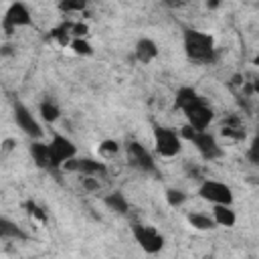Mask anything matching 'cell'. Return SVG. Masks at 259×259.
Returning a JSON list of instances; mask_svg holds the SVG:
<instances>
[{
    "instance_id": "cell-27",
    "label": "cell",
    "mask_w": 259,
    "mask_h": 259,
    "mask_svg": "<svg viewBox=\"0 0 259 259\" xmlns=\"http://www.w3.org/2000/svg\"><path fill=\"white\" fill-rule=\"evenodd\" d=\"M208 6H212V8L219 6V0H208Z\"/></svg>"
},
{
    "instance_id": "cell-16",
    "label": "cell",
    "mask_w": 259,
    "mask_h": 259,
    "mask_svg": "<svg viewBox=\"0 0 259 259\" xmlns=\"http://www.w3.org/2000/svg\"><path fill=\"white\" fill-rule=\"evenodd\" d=\"M24 237L26 235L22 233V229L14 221L0 217V239H24Z\"/></svg>"
},
{
    "instance_id": "cell-21",
    "label": "cell",
    "mask_w": 259,
    "mask_h": 259,
    "mask_svg": "<svg viewBox=\"0 0 259 259\" xmlns=\"http://www.w3.org/2000/svg\"><path fill=\"white\" fill-rule=\"evenodd\" d=\"M97 152L103 156V158H113L117 152H119V144L115 140H103L97 148Z\"/></svg>"
},
{
    "instance_id": "cell-1",
    "label": "cell",
    "mask_w": 259,
    "mask_h": 259,
    "mask_svg": "<svg viewBox=\"0 0 259 259\" xmlns=\"http://www.w3.org/2000/svg\"><path fill=\"white\" fill-rule=\"evenodd\" d=\"M182 45H184L186 57L194 63H210L214 59V40L206 32L188 28L184 30Z\"/></svg>"
},
{
    "instance_id": "cell-23",
    "label": "cell",
    "mask_w": 259,
    "mask_h": 259,
    "mask_svg": "<svg viewBox=\"0 0 259 259\" xmlns=\"http://www.w3.org/2000/svg\"><path fill=\"white\" fill-rule=\"evenodd\" d=\"M59 6L65 12H79L85 8V0H61Z\"/></svg>"
},
{
    "instance_id": "cell-11",
    "label": "cell",
    "mask_w": 259,
    "mask_h": 259,
    "mask_svg": "<svg viewBox=\"0 0 259 259\" xmlns=\"http://www.w3.org/2000/svg\"><path fill=\"white\" fill-rule=\"evenodd\" d=\"M125 150H127V158L132 160L134 166H138L144 172H154L156 170V162H154L152 154L146 150V146H142L140 142L132 140V142L125 144Z\"/></svg>"
},
{
    "instance_id": "cell-8",
    "label": "cell",
    "mask_w": 259,
    "mask_h": 259,
    "mask_svg": "<svg viewBox=\"0 0 259 259\" xmlns=\"http://www.w3.org/2000/svg\"><path fill=\"white\" fill-rule=\"evenodd\" d=\"M49 148H51V158H53V170L61 168L65 162L77 158V146L63 134L55 132L51 142H49Z\"/></svg>"
},
{
    "instance_id": "cell-26",
    "label": "cell",
    "mask_w": 259,
    "mask_h": 259,
    "mask_svg": "<svg viewBox=\"0 0 259 259\" xmlns=\"http://www.w3.org/2000/svg\"><path fill=\"white\" fill-rule=\"evenodd\" d=\"M12 148H14V140H6V142L2 144V150H6V152L12 150Z\"/></svg>"
},
{
    "instance_id": "cell-6",
    "label": "cell",
    "mask_w": 259,
    "mask_h": 259,
    "mask_svg": "<svg viewBox=\"0 0 259 259\" xmlns=\"http://www.w3.org/2000/svg\"><path fill=\"white\" fill-rule=\"evenodd\" d=\"M198 196L210 204H233V190L221 180H202L198 186Z\"/></svg>"
},
{
    "instance_id": "cell-5",
    "label": "cell",
    "mask_w": 259,
    "mask_h": 259,
    "mask_svg": "<svg viewBox=\"0 0 259 259\" xmlns=\"http://www.w3.org/2000/svg\"><path fill=\"white\" fill-rule=\"evenodd\" d=\"M132 235H134V241L140 245V249L150 255H156L164 249V235L152 225H134Z\"/></svg>"
},
{
    "instance_id": "cell-24",
    "label": "cell",
    "mask_w": 259,
    "mask_h": 259,
    "mask_svg": "<svg viewBox=\"0 0 259 259\" xmlns=\"http://www.w3.org/2000/svg\"><path fill=\"white\" fill-rule=\"evenodd\" d=\"M87 32H89V26H87L85 22H75V24H71V36H73V38H85Z\"/></svg>"
},
{
    "instance_id": "cell-20",
    "label": "cell",
    "mask_w": 259,
    "mask_h": 259,
    "mask_svg": "<svg viewBox=\"0 0 259 259\" xmlns=\"http://www.w3.org/2000/svg\"><path fill=\"white\" fill-rule=\"evenodd\" d=\"M69 47L73 49L75 55H81V57H89V55H93V47L89 45L87 38H71Z\"/></svg>"
},
{
    "instance_id": "cell-13",
    "label": "cell",
    "mask_w": 259,
    "mask_h": 259,
    "mask_svg": "<svg viewBox=\"0 0 259 259\" xmlns=\"http://www.w3.org/2000/svg\"><path fill=\"white\" fill-rule=\"evenodd\" d=\"M134 55H136V59H138L140 63L148 65V63H152V61L158 57V45H156L152 38L144 36V38H140V40L136 42Z\"/></svg>"
},
{
    "instance_id": "cell-9",
    "label": "cell",
    "mask_w": 259,
    "mask_h": 259,
    "mask_svg": "<svg viewBox=\"0 0 259 259\" xmlns=\"http://www.w3.org/2000/svg\"><path fill=\"white\" fill-rule=\"evenodd\" d=\"M14 121H16V125H18L28 138H32V140H40V138H42V127H40L38 119H36V117L30 113V109H28L24 103H20V101L14 103Z\"/></svg>"
},
{
    "instance_id": "cell-12",
    "label": "cell",
    "mask_w": 259,
    "mask_h": 259,
    "mask_svg": "<svg viewBox=\"0 0 259 259\" xmlns=\"http://www.w3.org/2000/svg\"><path fill=\"white\" fill-rule=\"evenodd\" d=\"M30 156H32V162L42 168V170H53V158H51V148L49 144L40 142V140H32L30 144Z\"/></svg>"
},
{
    "instance_id": "cell-4",
    "label": "cell",
    "mask_w": 259,
    "mask_h": 259,
    "mask_svg": "<svg viewBox=\"0 0 259 259\" xmlns=\"http://www.w3.org/2000/svg\"><path fill=\"white\" fill-rule=\"evenodd\" d=\"M182 113L186 117V125H190L192 130H208L210 121L214 119L212 107L202 97H198L196 101H192L186 107H182Z\"/></svg>"
},
{
    "instance_id": "cell-2",
    "label": "cell",
    "mask_w": 259,
    "mask_h": 259,
    "mask_svg": "<svg viewBox=\"0 0 259 259\" xmlns=\"http://www.w3.org/2000/svg\"><path fill=\"white\" fill-rule=\"evenodd\" d=\"M178 134H180V138H184L190 144H194V148L206 160H214V158H219L223 154L221 152V146L217 144V138L210 132H206V130H192L190 125H184Z\"/></svg>"
},
{
    "instance_id": "cell-10",
    "label": "cell",
    "mask_w": 259,
    "mask_h": 259,
    "mask_svg": "<svg viewBox=\"0 0 259 259\" xmlns=\"http://www.w3.org/2000/svg\"><path fill=\"white\" fill-rule=\"evenodd\" d=\"M63 168L73 170V172H81L83 176H95V178L107 174L105 162H99V160H93V158H73V160L65 162Z\"/></svg>"
},
{
    "instance_id": "cell-17",
    "label": "cell",
    "mask_w": 259,
    "mask_h": 259,
    "mask_svg": "<svg viewBox=\"0 0 259 259\" xmlns=\"http://www.w3.org/2000/svg\"><path fill=\"white\" fill-rule=\"evenodd\" d=\"M103 202H105L107 208H111V210H115V212H119V214H125L127 208H130V204H127V200H125V196H123L121 192H111V194H107V196L103 198Z\"/></svg>"
},
{
    "instance_id": "cell-7",
    "label": "cell",
    "mask_w": 259,
    "mask_h": 259,
    "mask_svg": "<svg viewBox=\"0 0 259 259\" xmlns=\"http://www.w3.org/2000/svg\"><path fill=\"white\" fill-rule=\"evenodd\" d=\"M28 24H32V16H30L28 6L24 2H20V0L12 2L6 8L4 16H2V28H4V32L6 34H12L16 28H22V26H28Z\"/></svg>"
},
{
    "instance_id": "cell-15",
    "label": "cell",
    "mask_w": 259,
    "mask_h": 259,
    "mask_svg": "<svg viewBox=\"0 0 259 259\" xmlns=\"http://www.w3.org/2000/svg\"><path fill=\"white\" fill-rule=\"evenodd\" d=\"M186 221H188V225H190L192 229H196V231H210V229L217 227L214 219H212L210 214H204V212H190V214L186 217Z\"/></svg>"
},
{
    "instance_id": "cell-19",
    "label": "cell",
    "mask_w": 259,
    "mask_h": 259,
    "mask_svg": "<svg viewBox=\"0 0 259 259\" xmlns=\"http://www.w3.org/2000/svg\"><path fill=\"white\" fill-rule=\"evenodd\" d=\"M38 113H40V117L45 119V121H49V123H53V121H57L59 119V115H61V109L53 103V101H42L40 105H38Z\"/></svg>"
},
{
    "instance_id": "cell-18",
    "label": "cell",
    "mask_w": 259,
    "mask_h": 259,
    "mask_svg": "<svg viewBox=\"0 0 259 259\" xmlns=\"http://www.w3.org/2000/svg\"><path fill=\"white\" fill-rule=\"evenodd\" d=\"M198 97H200V95H198V91H196L194 87H180V89L176 91V107L182 109V107H186L188 103L196 101Z\"/></svg>"
},
{
    "instance_id": "cell-3",
    "label": "cell",
    "mask_w": 259,
    "mask_h": 259,
    "mask_svg": "<svg viewBox=\"0 0 259 259\" xmlns=\"http://www.w3.org/2000/svg\"><path fill=\"white\" fill-rule=\"evenodd\" d=\"M154 150L162 158H174L182 150V138L176 130L154 125Z\"/></svg>"
},
{
    "instance_id": "cell-14",
    "label": "cell",
    "mask_w": 259,
    "mask_h": 259,
    "mask_svg": "<svg viewBox=\"0 0 259 259\" xmlns=\"http://www.w3.org/2000/svg\"><path fill=\"white\" fill-rule=\"evenodd\" d=\"M210 217L221 227H233L237 223V214L233 210V204H212V214Z\"/></svg>"
},
{
    "instance_id": "cell-22",
    "label": "cell",
    "mask_w": 259,
    "mask_h": 259,
    "mask_svg": "<svg viewBox=\"0 0 259 259\" xmlns=\"http://www.w3.org/2000/svg\"><path fill=\"white\" fill-rule=\"evenodd\" d=\"M166 200H168V204L170 206H182L184 204V200H186V194L182 192V190H178V188H170V190H166Z\"/></svg>"
},
{
    "instance_id": "cell-25",
    "label": "cell",
    "mask_w": 259,
    "mask_h": 259,
    "mask_svg": "<svg viewBox=\"0 0 259 259\" xmlns=\"http://www.w3.org/2000/svg\"><path fill=\"white\" fill-rule=\"evenodd\" d=\"M26 206H28V212H30V214H34L36 219H40V221H45V219H47V217H45V212H42L34 202H28Z\"/></svg>"
}]
</instances>
